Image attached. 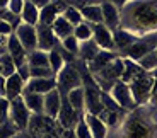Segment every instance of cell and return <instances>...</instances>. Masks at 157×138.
<instances>
[{"mask_svg":"<svg viewBox=\"0 0 157 138\" xmlns=\"http://www.w3.org/2000/svg\"><path fill=\"white\" fill-rule=\"evenodd\" d=\"M5 41H7V36H2V34H0V46H2V44H5Z\"/></svg>","mask_w":157,"mask_h":138,"instance_id":"cell-48","label":"cell"},{"mask_svg":"<svg viewBox=\"0 0 157 138\" xmlns=\"http://www.w3.org/2000/svg\"><path fill=\"white\" fill-rule=\"evenodd\" d=\"M0 95H5V77L0 73Z\"/></svg>","mask_w":157,"mask_h":138,"instance_id":"cell-45","label":"cell"},{"mask_svg":"<svg viewBox=\"0 0 157 138\" xmlns=\"http://www.w3.org/2000/svg\"><path fill=\"white\" fill-rule=\"evenodd\" d=\"M55 80L56 91L62 95H67V92L75 89V87H82V75H80V70L75 67V62L63 65L55 73Z\"/></svg>","mask_w":157,"mask_h":138,"instance_id":"cell-4","label":"cell"},{"mask_svg":"<svg viewBox=\"0 0 157 138\" xmlns=\"http://www.w3.org/2000/svg\"><path fill=\"white\" fill-rule=\"evenodd\" d=\"M142 72H145V70H142V67L138 65V62H135V60H130V58H123V73H121V79L123 82H132V80L137 77V75H140Z\"/></svg>","mask_w":157,"mask_h":138,"instance_id":"cell-20","label":"cell"},{"mask_svg":"<svg viewBox=\"0 0 157 138\" xmlns=\"http://www.w3.org/2000/svg\"><path fill=\"white\" fill-rule=\"evenodd\" d=\"M29 118H31V111L26 107L22 95L12 99L10 106H9V119H10V121L17 126V130H19V131L28 130Z\"/></svg>","mask_w":157,"mask_h":138,"instance_id":"cell-6","label":"cell"},{"mask_svg":"<svg viewBox=\"0 0 157 138\" xmlns=\"http://www.w3.org/2000/svg\"><path fill=\"white\" fill-rule=\"evenodd\" d=\"M137 39V36L133 34V32L126 31V29H121L118 28L116 31H113V41H114V48H118V50H125V48H128L130 44L133 43V41Z\"/></svg>","mask_w":157,"mask_h":138,"instance_id":"cell-22","label":"cell"},{"mask_svg":"<svg viewBox=\"0 0 157 138\" xmlns=\"http://www.w3.org/2000/svg\"><path fill=\"white\" fill-rule=\"evenodd\" d=\"M0 67H2V75L4 77H9V75L16 73V63H14L12 56L9 55V51L0 55Z\"/></svg>","mask_w":157,"mask_h":138,"instance_id":"cell-32","label":"cell"},{"mask_svg":"<svg viewBox=\"0 0 157 138\" xmlns=\"http://www.w3.org/2000/svg\"><path fill=\"white\" fill-rule=\"evenodd\" d=\"M74 131H75V135H77V138H92V136H90L89 128H87V125H86V121H84V118H80L77 121Z\"/></svg>","mask_w":157,"mask_h":138,"instance_id":"cell-38","label":"cell"},{"mask_svg":"<svg viewBox=\"0 0 157 138\" xmlns=\"http://www.w3.org/2000/svg\"><path fill=\"white\" fill-rule=\"evenodd\" d=\"M5 46H7V51H9V55L12 56L16 67L28 62V51L24 50V46L21 44V41L17 39V36L14 34V32H12L10 36H7V43H5Z\"/></svg>","mask_w":157,"mask_h":138,"instance_id":"cell-14","label":"cell"},{"mask_svg":"<svg viewBox=\"0 0 157 138\" xmlns=\"http://www.w3.org/2000/svg\"><path fill=\"white\" fill-rule=\"evenodd\" d=\"M138 65L145 72H157V55L154 51H149L138 60Z\"/></svg>","mask_w":157,"mask_h":138,"instance_id":"cell-31","label":"cell"},{"mask_svg":"<svg viewBox=\"0 0 157 138\" xmlns=\"http://www.w3.org/2000/svg\"><path fill=\"white\" fill-rule=\"evenodd\" d=\"M60 44H62L67 51L74 53V55L77 56V53H78V41H77V38H75L74 34H70V36H67V38L60 39Z\"/></svg>","mask_w":157,"mask_h":138,"instance_id":"cell-36","label":"cell"},{"mask_svg":"<svg viewBox=\"0 0 157 138\" xmlns=\"http://www.w3.org/2000/svg\"><path fill=\"white\" fill-rule=\"evenodd\" d=\"M51 29H53V32H55V36L58 38V39H63V38H67V36H70L72 32H74V26H72L62 14H58L56 19L53 21Z\"/></svg>","mask_w":157,"mask_h":138,"instance_id":"cell-21","label":"cell"},{"mask_svg":"<svg viewBox=\"0 0 157 138\" xmlns=\"http://www.w3.org/2000/svg\"><path fill=\"white\" fill-rule=\"evenodd\" d=\"M16 133H19V130L10 119H5V121L0 123V138H10Z\"/></svg>","mask_w":157,"mask_h":138,"instance_id":"cell-35","label":"cell"},{"mask_svg":"<svg viewBox=\"0 0 157 138\" xmlns=\"http://www.w3.org/2000/svg\"><path fill=\"white\" fill-rule=\"evenodd\" d=\"M12 32H14V28H12L9 22H5V21H0V34L2 36H10Z\"/></svg>","mask_w":157,"mask_h":138,"instance_id":"cell-42","label":"cell"},{"mask_svg":"<svg viewBox=\"0 0 157 138\" xmlns=\"http://www.w3.org/2000/svg\"><path fill=\"white\" fill-rule=\"evenodd\" d=\"M120 28L137 38L157 31V0H126L120 7Z\"/></svg>","mask_w":157,"mask_h":138,"instance_id":"cell-1","label":"cell"},{"mask_svg":"<svg viewBox=\"0 0 157 138\" xmlns=\"http://www.w3.org/2000/svg\"><path fill=\"white\" fill-rule=\"evenodd\" d=\"M154 53H155V55H157V46H155V50H154Z\"/></svg>","mask_w":157,"mask_h":138,"instance_id":"cell-50","label":"cell"},{"mask_svg":"<svg viewBox=\"0 0 157 138\" xmlns=\"http://www.w3.org/2000/svg\"><path fill=\"white\" fill-rule=\"evenodd\" d=\"M51 89H56L55 77H50V79H34V77H29L24 82L22 94H46Z\"/></svg>","mask_w":157,"mask_h":138,"instance_id":"cell-10","label":"cell"},{"mask_svg":"<svg viewBox=\"0 0 157 138\" xmlns=\"http://www.w3.org/2000/svg\"><path fill=\"white\" fill-rule=\"evenodd\" d=\"M36 38H38V48L43 51H50L60 43L51 26H46V24H36Z\"/></svg>","mask_w":157,"mask_h":138,"instance_id":"cell-11","label":"cell"},{"mask_svg":"<svg viewBox=\"0 0 157 138\" xmlns=\"http://www.w3.org/2000/svg\"><path fill=\"white\" fill-rule=\"evenodd\" d=\"M116 53L114 51H109V50H99L98 55L94 56V58L90 60V62H87V70L90 72V73H96V72H99L104 65H108L113 58H116Z\"/></svg>","mask_w":157,"mask_h":138,"instance_id":"cell-18","label":"cell"},{"mask_svg":"<svg viewBox=\"0 0 157 138\" xmlns=\"http://www.w3.org/2000/svg\"><path fill=\"white\" fill-rule=\"evenodd\" d=\"M9 106H10V101L5 95H0V123L9 119Z\"/></svg>","mask_w":157,"mask_h":138,"instance_id":"cell-39","label":"cell"},{"mask_svg":"<svg viewBox=\"0 0 157 138\" xmlns=\"http://www.w3.org/2000/svg\"><path fill=\"white\" fill-rule=\"evenodd\" d=\"M19 17H21V22L36 26L39 21V9L34 4H31L29 0H24V7H22V12H21Z\"/></svg>","mask_w":157,"mask_h":138,"instance_id":"cell-23","label":"cell"},{"mask_svg":"<svg viewBox=\"0 0 157 138\" xmlns=\"http://www.w3.org/2000/svg\"><path fill=\"white\" fill-rule=\"evenodd\" d=\"M82 14V19L89 24H99L102 22V12H101V4L94 5H86V7L78 9Z\"/></svg>","mask_w":157,"mask_h":138,"instance_id":"cell-24","label":"cell"},{"mask_svg":"<svg viewBox=\"0 0 157 138\" xmlns=\"http://www.w3.org/2000/svg\"><path fill=\"white\" fill-rule=\"evenodd\" d=\"M80 118H82V113H78L77 109H74V107L68 104L67 97L62 95V106H60V111L55 118L56 125H58L62 130H74L77 121Z\"/></svg>","mask_w":157,"mask_h":138,"instance_id":"cell-7","label":"cell"},{"mask_svg":"<svg viewBox=\"0 0 157 138\" xmlns=\"http://www.w3.org/2000/svg\"><path fill=\"white\" fill-rule=\"evenodd\" d=\"M62 106V94L56 89H51L50 92L43 94V114L55 119Z\"/></svg>","mask_w":157,"mask_h":138,"instance_id":"cell-15","label":"cell"},{"mask_svg":"<svg viewBox=\"0 0 157 138\" xmlns=\"http://www.w3.org/2000/svg\"><path fill=\"white\" fill-rule=\"evenodd\" d=\"M72 34L77 38V41H84V39H90L92 38V28H90V24L82 21V22H78L77 26H74V32Z\"/></svg>","mask_w":157,"mask_h":138,"instance_id":"cell-29","label":"cell"},{"mask_svg":"<svg viewBox=\"0 0 157 138\" xmlns=\"http://www.w3.org/2000/svg\"><path fill=\"white\" fill-rule=\"evenodd\" d=\"M29 77H34V79H50V77H55V72L51 70L50 67H29Z\"/></svg>","mask_w":157,"mask_h":138,"instance_id":"cell-34","label":"cell"},{"mask_svg":"<svg viewBox=\"0 0 157 138\" xmlns=\"http://www.w3.org/2000/svg\"><path fill=\"white\" fill-rule=\"evenodd\" d=\"M67 101L74 109H77L78 113H84L86 109V104H84V87H75L72 91L67 92Z\"/></svg>","mask_w":157,"mask_h":138,"instance_id":"cell-25","label":"cell"},{"mask_svg":"<svg viewBox=\"0 0 157 138\" xmlns=\"http://www.w3.org/2000/svg\"><path fill=\"white\" fill-rule=\"evenodd\" d=\"M60 14L58 7L55 5V2H50L48 5H44L43 9H39V24H46V26H51L53 21L56 19V16Z\"/></svg>","mask_w":157,"mask_h":138,"instance_id":"cell-27","label":"cell"},{"mask_svg":"<svg viewBox=\"0 0 157 138\" xmlns=\"http://www.w3.org/2000/svg\"><path fill=\"white\" fill-rule=\"evenodd\" d=\"M28 131L36 138H58L62 128L56 125L55 119L46 114H31Z\"/></svg>","mask_w":157,"mask_h":138,"instance_id":"cell-3","label":"cell"},{"mask_svg":"<svg viewBox=\"0 0 157 138\" xmlns=\"http://www.w3.org/2000/svg\"><path fill=\"white\" fill-rule=\"evenodd\" d=\"M16 72L21 75V79L26 82V80L29 79V65H28V62H26V63H22V65H17V67H16Z\"/></svg>","mask_w":157,"mask_h":138,"instance_id":"cell-41","label":"cell"},{"mask_svg":"<svg viewBox=\"0 0 157 138\" xmlns=\"http://www.w3.org/2000/svg\"><path fill=\"white\" fill-rule=\"evenodd\" d=\"M109 95L116 101V104L121 107L123 111H132V109L137 107L133 97H132L128 84L123 82V80H116V82L113 84V87L109 89Z\"/></svg>","mask_w":157,"mask_h":138,"instance_id":"cell-8","label":"cell"},{"mask_svg":"<svg viewBox=\"0 0 157 138\" xmlns=\"http://www.w3.org/2000/svg\"><path fill=\"white\" fill-rule=\"evenodd\" d=\"M29 2H31V4H34L38 9H43L44 5H48V4H50L51 0H29Z\"/></svg>","mask_w":157,"mask_h":138,"instance_id":"cell-44","label":"cell"},{"mask_svg":"<svg viewBox=\"0 0 157 138\" xmlns=\"http://www.w3.org/2000/svg\"><path fill=\"white\" fill-rule=\"evenodd\" d=\"M22 89H24V80L21 79V75L17 72L5 77V97L9 101L22 95Z\"/></svg>","mask_w":157,"mask_h":138,"instance_id":"cell-17","label":"cell"},{"mask_svg":"<svg viewBox=\"0 0 157 138\" xmlns=\"http://www.w3.org/2000/svg\"><path fill=\"white\" fill-rule=\"evenodd\" d=\"M28 65L29 67H50L48 63V51H43V50H33V51L28 53Z\"/></svg>","mask_w":157,"mask_h":138,"instance_id":"cell-28","label":"cell"},{"mask_svg":"<svg viewBox=\"0 0 157 138\" xmlns=\"http://www.w3.org/2000/svg\"><path fill=\"white\" fill-rule=\"evenodd\" d=\"M101 50V48L96 44V41L90 38V39H84V41H78V53L77 56L82 62H90V60L94 58L96 55H98V51Z\"/></svg>","mask_w":157,"mask_h":138,"instance_id":"cell-19","label":"cell"},{"mask_svg":"<svg viewBox=\"0 0 157 138\" xmlns=\"http://www.w3.org/2000/svg\"><path fill=\"white\" fill-rule=\"evenodd\" d=\"M149 103L150 104H155V106H157V77L154 79V85H152V91H150Z\"/></svg>","mask_w":157,"mask_h":138,"instance_id":"cell-43","label":"cell"},{"mask_svg":"<svg viewBox=\"0 0 157 138\" xmlns=\"http://www.w3.org/2000/svg\"><path fill=\"white\" fill-rule=\"evenodd\" d=\"M9 4V0H0V9H5Z\"/></svg>","mask_w":157,"mask_h":138,"instance_id":"cell-47","label":"cell"},{"mask_svg":"<svg viewBox=\"0 0 157 138\" xmlns=\"http://www.w3.org/2000/svg\"><path fill=\"white\" fill-rule=\"evenodd\" d=\"M92 28V39L96 41L101 50H109L113 51L114 50V41H113V31L109 28H106L102 22L99 24H90Z\"/></svg>","mask_w":157,"mask_h":138,"instance_id":"cell-12","label":"cell"},{"mask_svg":"<svg viewBox=\"0 0 157 138\" xmlns=\"http://www.w3.org/2000/svg\"><path fill=\"white\" fill-rule=\"evenodd\" d=\"M62 16L65 17V19H67L72 26H77L78 22H82V21H84L80 10H78L77 7H72V5H67V9L62 12Z\"/></svg>","mask_w":157,"mask_h":138,"instance_id":"cell-33","label":"cell"},{"mask_svg":"<svg viewBox=\"0 0 157 138\" xmlns=\"http://www.w3.org/2000/svg\"><path fill=\"white\" fill-rule=\"evenodd\" d=\"M10 138H22V136H21V133H16V135H12Z\"/></svg>","mask_w":157,"mask_h":138,"instance_id":"cell-49","label":"cell"},{"mask_svg":"<svg viewBox=\"0 0 157 138\" xmlns=\"http://www.w3.org/2000/svg\"><path fill=\"white\" fill-rule=\"evenodd\" d=\"M22 7H24V0H9V4H7V9L12 14H16V16H21Z\"/></svg>","mask_w":157,"mask_h":138,"instance_id":"cell-40","label":"cell"},{"mask_svg":"<svg viewBox=\"0 0 157 138\" xmlns=\"http://www.w3.org/2000/svg\"><path fill=\"white\" fill-rule=\"evenodd\" d=\"M22 99L31 114H43V94H22Z\"/></svg>","mask_w":157,"mask_h":138,"instance_id":"cell-26","label":"cell"},{"mask_svg":"<svg viewBox=\"0 0 157 138\" xmlns=\"http://www.w3.org/2000/svg\"><path fill=\"white\" fill-rule=\"evenodd\" d=\"M14 34L17 36V39L21 41V44L24 46L26 51H33L38 48V38H36V26L26 22H19L16 29H14Z\"/></svg>","mask_w":157,"mask_h":138,"instance_id":"cell-9","label":"cell"},{"mask_svg":"<svg viewBox=\"0 0 157 138\" xmlns=\"http://www.w3.org/2000/svg\"><path fill=\"white\" fill-rule=\"evenodd\" d=\"M109 2H113V4L116 5L118 9H120V7H121V5H123V4H125V2H126V0H109Z\"/></svg>","mask_w":157,"mask_h":138,"instance_id":"cell-46","label":"cell"},{"mask_svg":"<svg viewBox=\"0 0 157 138\" xmlns=\"http://www.w3.org/2000/svg\"><path fill=\"white\" fill-rule=\"evenodd\" d=\"M0 21H5V22H9L12 28L16 29L17 26H19V22H21V17L16 16V14H12V12L9 10L7 7H5V9H0Z\"/></svg>","mask_w":157,"mask_h":138,"instance_id":"cell-37","label":"cell"},{"mask_svg":"<svg viewBox=\"0 0 157 138\" xmlns=\"http://www.w3.org/2000/svg\"><path fill=\"white\" fill-rule=\"evenodd\" d=\"M82 118H84V121H86L92 138H106L108 136V130H109V128L106 126V123L101 121L96 114H90V113H86V111H84Z\"/></svg>","mask_w":157,"mask_h":138,"instance_id":"cell-16","label":"cell"},{"mask_svg":"<svg viewBox=\"0 0 157 138\" xmlns=\"http://www.w3.org/2000/svg\"><path fill=\"white\" fill-rule=\"evenodd\" d=\"M101 12H102V24L106 28H109L111 31H116L120 28V9L109 0H102Z\"/></svg>","mask_w":157,"mask_h":138,"instance_id":"cell-13","label":"cell"},{"mask_svg":"<svg viewBox=\"0 0 157 138\" xmlns=\"http://www.w3.org/2000/svg\"><path fill=\"white\" fill-rule=\"evenodd\" d=\"M154 107V111H145V107L140 111L132 109L133 113H130L120 126H113V135L116 138H157V106Z\"/></svg>","mask_w":157,"mask_h":138,"instance_id":"cell-2","label":"cell"},{"mask_svg":"<svg viewBox=\"0 0 157 138\" xmlns=\"http://www.w3.org/2000/svg\"><path fill=\"white\" fill-rule=\"evenodd\" d=\"M48 63H50V68L55 72V73L63 67V65H65V62H63V58H62V53H60V50H58V46H55L53 50H50V51H48Z\"/></svg>","mask_w":157,"mask_h":138,"instance_id":"cell-30","label":"cell"},{"mask_svg":"<svg viewBox=\"0 0 157 138\" xmlns=\"http://www.w3.org/2000/svg\"><path fill=\"white\" fill-rule=\"evenodd\" d=\"M154 79H155L154 72H142L132 82H128L132 97H133L137 106H142V104L149 103L150 91H152V85H154Z\"/></svg>","mask_w":157,"mask_h":138,"instance_id":"cell-5","label":"cell"}]
</instances>
